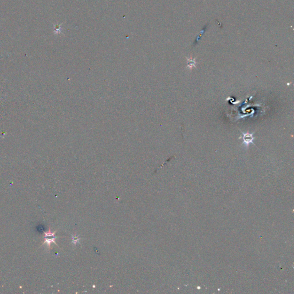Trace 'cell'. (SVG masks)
Wrapping results in <instances>:
<instances>
[{"mask_svg":"<svg viewBox=\"0 0 294 294\" xmlns=\"http://www.w3.org/2000/svg\"><path fill=\"white\" fill-rule=\"evenodd\" d=\"M55 232L52 233L50 230L48 232H47V233L45 232V237H44L45 241L44 243V244L46 243L49 247L50 246L52 242H54V244L57 245L55 241V238H56V237H55Z\"/></svg>","mask_w":294,"mask_h":294,"instance_id":"obj_1","label":"cell"},{"mask_svg":"<svg viewBox=\"0 0 294 294\" xmlns=\"http://www.w3.org/2000/svg\"><path fill=\"white\" fill-rule=\"evenodd\" d=\"M242 134V138L244 141V143L246 145H249L250 143L253 144L254 145V144L253 142V140H254V137H253V133H243L241 132Z\"/></svg>","mask_w":294,"mask_h":294,"instance_id":"obj_2","label":"cell"},{"mask_svg":"<svg viewBox=\"0 0 294 294\" xmlns=\"http://www.w3.org/2000/svg\"><path fill=\"white\" fill-rule=\"evenodd\" d=\"M195 59H189L188 60V66L190 68H193V67H195Z\"/></svg>","mask_w":294,"mask_h":294,"instance_id":"obj_3","label":"cell"},{"mask_svg":"<svg viewBox=\"0 0 294 294\" xmlns=\"http://www.w3.org/2000/svg\"><path fill=\"white\" fill-rule=\"evenodd\" d=\"M79 240H80V238H78L77 236H74V237H73V236H72V242H73L75 244L77 242H78V241H79Z\"/></svg>","mask_w":294,"mask_h":294,"instance_id":"obj_4","label":"cell"}]
</instances>
